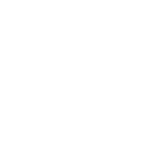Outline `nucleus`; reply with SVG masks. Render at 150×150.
<instances>
[]
</instances>
